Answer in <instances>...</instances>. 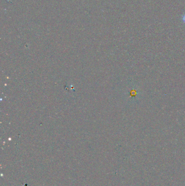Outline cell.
<instances>
[{"label":"cell","instance_id":"cell-1","mask_svg":"<svg viewBox=\"0 0 185 186\" xmlns=\"http://www.w3.org/2000/svg\"><path fill=\"white\" fill-rule=\"evenodd\" d=\"M182 21L185 24V14L182 16Z\"/></svg>","mask_w":185,"mask_h":186}]
</instances>
